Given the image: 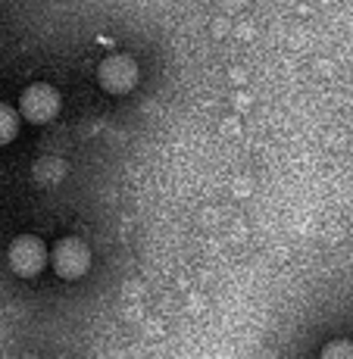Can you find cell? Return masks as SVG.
<instances>
[{
  "label": "cell",
  "mask_w": 353,
  "mask_h": 359,
  "mask_svg": "<svg viewBox=\"0 0 353 359\" xmlns=\"http://www.w3.org/2000/svg\"><path fill=\"white\" fill-rule=\"evenodd\" d=\"M97 81L107 94H128L138 85V63L128 53H113L97 69Z\"/></svg>",
  "instance_id": "4"
},
{
  "label": "cell",
  "mask_w": 353,
  "mask_h": 359,
  "mask_svg": "<svg viewBox=\"0 0 353 359\" xmlns=\"http://www.w3.org/2000/svg\"><path fill=\"white\" fill-rule=\"evenodd\" d=\"M60 113V94L51 85H29L19 97V116L29 119L32 126H44V122L57 119Z\"/></svg>",
  "instance_id": "3"
},
{
  "label": "cell",
  "mask_w": 353,
  "mask_h": 359,
  "mask_svg": "<svg viewBox=\"0 0 353 359\" xmlns=\"http://www.w3.org/2000/svg\"><path fill=\"white\" fill-rule=\"evenodd\" d=\"M47 266H53V272L60 278L72 281V278H81V275L91 269V250H88L85 241L79 238H63L53 244V250L47 253Z\"/></svg>",
  "instance_id": "1"
},
{
  "label": "cell",
  "mask_w": 353,
  "mask_h": 359,
  "mask_svg": "<svg viewBox=\"0 0 353 359\" xmlns=\"http://www.w3.org/2000/svg\"><path fill=\"white\" fill-rule=\"evenodd\" d=\"M19 135V113L6 103H0V144H10Z\"/></svg>",
  "instance_id": "5"
},
{
  "label": "cell",
  "mask_w": 353,
  "mask_h": 359,
  "mask_svg": "<svg viewBox=\"0 0 353 359\" xmlns=\"http://www.w3.org/2000/svg\"><path fill=\"white\" fill-rule=\"evenodd\" d=\"M322 356H353V344H328Z\"/></svg>",
  "instance_id": "6"
},
{
  "label": "cell",
  "mask_w": 353,
  "mask_h": 359,
  "mask_svg": "<svg viewBox=\"0 0 353 359\" xmlns=\"http://www.w3.org/2000/svg\"><path fill=\"white\" fill-rule=\"evenodd\" d=\"M47 253L51 250H47V244L41 238H34V234H19V238L6 247V262H10V269L16 275L32 278V275H38L41 269L47 266Z\"/></svg>",
  "instance_id": "2"
}]
</instances>
